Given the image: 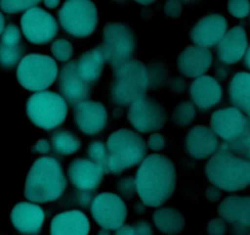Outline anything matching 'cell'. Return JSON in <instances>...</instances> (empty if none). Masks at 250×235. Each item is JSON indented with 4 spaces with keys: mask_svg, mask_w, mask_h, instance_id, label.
I'll list each match as a JSON object with an SVG mask.
<instances>
[{
    "mask_svg": "<svg viewBox=\"0 0 250 235\" xmlns=\"http://www.w3.org/2000/svg\"><path fill=\"white\" fill-rule=\"evenodd\" d=\"M24 47L21 43L16 46H9L0 42V66L4 69H11L21 61Z\"/></svg>",
    "mask_w": 250,
    "mask_h": 235,
    "instance_id": "obj_29",
    "label": "cell"
},
{
    "mask_svg": "<svg viewBox=\"0 0 250 235\" xmlns=\"http://www.w3.org/2000/svg\"><path fill=\"white\" fill-rule=\"evenodd\" d=\"M0 42L4 44H9V46H16V44L21 43V31L19 29V27L14 24H7L2 31Z\"/></svg>",
    "mask_w": 250,
    "mask_h": 235,
    "instance_id": "obj_36",
    "label": "cell"
},
{
    "mask_svg": "<svg viewBox=\"0 0 250 235\" xmlns=\"http://www.w3.org/2000/svg\"><path fill=\"white\" fill-rule=\"evenodd\" d=\"M177 184L175 164L163 154L146 157L136 174V191L149 207H160L173 195Z\"/></svg>",
    "mask_w": 250,
    "mask_h": 235,
    "instance_id": "obj_1",
    "label": "cell"
},
{
    "mask_svg": "<svg viewBox=\"0 0 250 235\" xmlns=\"http://www.w3.org/2000/svg\"><path fill=\"white\" fill-rule=\"evenodd\" d=\"M68 179L78 191L92 192L99 188L104 178V171L94 162L85 158H77L68 165Z\"/></svg>",
    "mask_w": 250,
    "mask_h": 235,
    "instance_id": "obj_17",
    "label": "cell"
},
{
    "mask_svg": "<svg viewBox=\"0 0 250 235\" xmlns=\"http://www.w3.org/2000/svg\"><path fill=\"white\" fill-rule=\"evenodd\" d=\"M146 146L153 151H161L165 147V137L161 134H153L148 139Z\"/></svg>",
    "mask_w": 250,
    "mask_h": 235,
    "instance_id": "obj_39",
    "label": "cell"
},
{
    "mask_svg": "<svg viewBox=\"0 0 250 235\" xmlns=\"http://www.w3.org/2000/svg\"><path fill=\"white\" fill-rule=\"evenodd\" d=\"M26 112L29 120L36 126L50 131L65 121L67 117V104L58 93L42 91L29 97Z\"/></svg>",
    "mask_w": 250,
    "mask_h": 235,
    "instance_id": "obj_7",
    "label": "cell"
},
{
    "mask_svg": "<svg viewBox=\"0 0 250 235\" xmlns=\"http://www.w3.org/2000/svg\"><path fill=\"white\" fill-rule=\"evenodd\" d=\"M44 4L49 9H55L59 4H60V0H44Z\"/></svg>",
    "mask_w": 250,
    "mask_h": 235,
    "instance_id": "obj_46",
    "label": "cell"
},
{
    "mask_svg": "<svg viewBox=\"0 0 250 235\" xmlns=\"http://www.w3.org/2000/svg\"><path fill=\"white\" fill-rule=\"evenodd\" d=\"M248 48V37L243 27L234 26L225 33L217 43V56L220 61L227 65L238 63L244 58Z\"/></svg>",
    "mask_w": 250,
    "mask_h": 235,
    "instance_id": "obj_19",
    "label": "cell"
},
{
    "mask_svg": "<svg viewBox=\"0 0 250 235\" xmlns=\"http://www.w3.org/2000/svg\"><path fill=\"white\" fill-rule=\"evenodd\" d=\"M194 105L190 102H182L175 107L172 112V124L177 127L187 126L195 119Z\"/></svg>",
    "mask_w": 250,
    "mask_h": 235,
    "instance_id": "obj_31",
    "label": "cell"
},
{
    "mask_svg": "<svg viewBox=\"0 0 250 235\" xmlns=\"http://www.w3.org/2000/svg\"><path fill=\"white\" fill-rule=\"evenodd\" d=\"M153 220L159 232L165 235H177L186 228L183 213L175 207H160L154 212Z\"/></svg>",
    "mask_w": 250,
    "mask_h": 235,
    "instance_id": "obj_26",
    "label": "cell"
},
{
    "mask_svg": "<svg viewBox=\"0 0 250 235\" xmlns=\"http://www.w3.org/2000/svg\"><path fill=\"white\" fill-rule=\"evenodd\" d=\"M119 190L126 198H132L134 191H136V179L127 176V178L121 179L119 183Z\"/></svg>",
    "mask_w": 250,
    "mask_h": 235,
    "instance_id": "obj_37",
    "label": "cell"
},
{
    "mask_svg": "<svg viewBox=\"0 0 250 235\" xmlns=\"http://www.w3.org/2000/svg\"><path fill=\"white\" fill-rule=\"evenodd\" d=\"M115 235H136L134 232V225L133 224H126L120 227L119 229H116Z\"/></svg>",
    "mask_w": 250,
    "mask_h": 235,
    "instance_id": "obj_44",
    "label": "cell"
},
{
    "mask_svg": "<svg viewBox=\"0 0 250 235\" xmlns=\"http://www.w3.org/2000/svg\"><path fill=\"white\" fill-rule=\"evenodd\" d=\"M67 188L61 164L53 157H41L32 164L26 183L24 196L34 203L59 200Z\"/></svg>",
    "mask_w": 250,
    "mask_h": 235,
    "instance_id": "obj_3",
    "label": "cell"
},
{
    "mask_svg": "<svg viewBox=\"0 0 250 235\" xmlns=\"http://www.w3.org/2000/svg\"><path fill=\"white\" fill-rule=\"evenodd\" d=\"M10 219L17 232L34 235L42 230L45 214L37 203L19 202L12 208Z\"/></svg>",
    "mask_w": 250,
    "mask_h": 235,
    "instance_id": "obj_18",
    "label": "cell"
},
{
    "mask_svg": "<svg viewBox=\"0 0 250 235\" xmlns=\"http://www.w3.org/2000/svg\"><path fill=\"white\" fill-rule=\"evenodd\" d=\"M59 21L68 34L90 36L98 26V9L92 0H66L59 10Z\"/></svg>",
    "mask_w": 250,
    "mask_h": 235,
    "instance_id": "obj_8",
    "label": "cell"
},
{
    "mask_svg": "<svg viewBox=\"0 0 250 235\" xmlns=\"http://www.w3.org/2000/svg\"><path fill=\"white\" fill-rule=\"evenodd\" d=\"M189 94L199 109L208 110L221 100L222 88L216 78L203 75L190 83Z\"/></svg>",
    "mask_w": 250,
    "mask_h": 235,
    "instance_id": "obj_23",
    "label": "cell"
},
{
    "mask_svg": "<svg viewBox=\"0 0 250 235\" xmlns=\"http://www.w3.org/2000/svg\"><path fill=\"white\" fill-rule=\"evenodd\" d=\"M88 157L92 162H94L98 166H100L104 174H109V153H107L106 144L102 141H93L88 146Z\"/></svg>",
    "mask_w": 250,
    "mask_h": 235,
    "instance_id": "obj_30",
    "label": "cell"
},
{
    "mask_svg": "<svg viewBox=\"0 0 250 235\" xmlns=\"http://www.w3.org/2000/svg\"><path fill=\"white\" fill-rule=\"evenodd\" d=\"M73 120L81 132L98 135L107 124V112L104 104L95 100H83L73 107Z\"/></svg>",
    "mask_w": 250,
    "mask_h": 235,
    "instance_id": "obj_14",
    "label": "cell"
},
{
    "mask_svg": "<svg viewBox=\"0 0 250 235\" xmlns=\"http://www.w3.org/2000/svg\"><path fill=\"white\" fill-rule=\"evenodd\" d=\"M186 148L193 158H209L219 148V139L210 127L198 125L186 136Z\"/></svg>",
    "mask_w": 250,
    "mask_h": 235,
    "instance_id": "obj_21",
    "label": "cell"
},
{
    "mask_svg": "<svg viewBox=\"0 0 250 235\" xmlns=\"http://www.w3.org/2000/svg\"><path fill=\"white\" fill-rule=\"evenodd\" d=\"M227 20L222 15L211 14L200 19L190 29V39L197 46L211 48L217 46L227 32Z\"/></svg>",
    "mask_w": 250,
    "mask_h": 235,
    "instance_id": "obj_15",
    "label": "cell"
},
{
    "mask_svg": "<svg viewBox=\"0 0 250 235\" xmlns=\"http://www.w3.org/2000/svg\"><path fill=\"white\" fill-rule=\"evenodd\" d=\"M205 197H207V200L215 202L221 197V192H220V190H217V188H209L205 193Z\"/></svg>",
    "mask_w": 250,
    "mask_h": 235,
    "instance_id": "obj_45",
    "label": "cell"
},
{
    "mask_svg": "<svg viewBox=\"0 0 250 235\" xmlns=\"http://www.w3.org/2000/svg\"><path fill=\"white\" fill-rule=\"evenodd\" d=\"M127 119L134 130L148 134L163 129L167 121V113L158 100L146 94L131 103Z\"/></svg>",
    "mask_w": 250,
    "mask_h": 235,
    "instance_id": "obj_10",
    "label": "cell"
},
{
    "mask_svg": "<svg viewBox=\"0 0 250 235\" xmlns=\"http://www.w3.org/2000/svg\"><path fill=\"white\" fill-rule=\"evenodd\" d=\"M134 232L136 235H153V229L151 225L146 220H139V222L134 223Z\"/></svg>",
    "mask_w": 250,
    "mask_h": 235,
    "instance_id": "obj_40",
    "label": "cell"
},
{
    "mask_svg": "<svg viewBox=\"0 0 250 235\" xmlns=\"http://www.w3.org/2000/svg\"><path fill=\"white\" fill-rule=\"evenodd\" d=\"M207 230L210 235H225L227 230L226 222L222 218H215L208 223Z\"/></svg>",
    "mask_w": 250,
    "mask_h": 235,
    "instance_id": "obj_38",
    "label": "cell"
},
{
    "mask_svg": "<svg viewBox=\"0 0 250 235\" xmlns=\"http://www.w3.org/2000/svg\"><path fill=\"white\" fill-rule=\"evenodd\" d=\"M90 213L102 229L116 230L125 224L127 206L116 193L103 192L93 198Z\"/></svg>",
    "mask_w": 250,
    "mask_h": 235,
    "instance_id": "obj_11",
    "label": "cell"
},
{
    "mask_svg": "<svg viewBox=\"0 0 250 235\" xmlns=\"http://www.w3.org/2000/svg\"><path fill=\"white\" fill-rule=\"evenodd\" d=\"M227 146L237 156L250 162V135L242 137V139L237 140L234 142H231V143H227Z\"/></svg>",
    "mask_w": 250,
    "mask_h": 235,
    "instance_id": "obj_35",
    "label": "cell"
},
{
    "mask_svg": "<svg viewBox=\"0 0 250 235\" xmlns=\"http://www.w3.org/2000/svg\"><path fill=\"white\" fill-rule=\"evenodd\" d=\"M59 88L65 102L75 107L87 100L90 95V85L80 77L76 69V61H68L59 75Z\"/></svg>",
    "mask_w": 250,
    "mask_h": 235,
    "instance_id": "obj_16",
    "label": "cell"
},
{
    "mask_svg": "<svg viewBox=\"0 0 250 235\" xmlns=\"http://www.w3.org/2000/svg\"><path fill=\"white\" fill-rule=\"evenodd\" d=\"M227 9L232 16L243 19L250 12V0H229Z\"/></svg>",
    "mask_w": 250,
    "mask_h": 235,
    "instance_id": "obj_34",
    "label": "cell"
},
{
    "mask_svg": "<svg viewBox=\"0 0 250 235\" xmlns=\"http://www.w3.org/2000/svg\"><path fill=\"white\" fill-rule=\"evenodd\" d=\"M78 202H80L81 206L85 207V206L92 205V193L90 192H84V191H80L78 192Z\"/></svg>",
    "mask_w": 250,
    "mask_h": 235,
    "instance_id": "obj_42",
    "label": "cell"
},
{
    "mask_svg": "<svg viewBox=\"0 0 250 235\" xmlns=\"http://www.w3.org/2000/svg\"><path fill=\"white\" fill-rule=\"evenodd\" d=\"M212 64V53L208 48L189 46L180 54L177 60L178 70L189 78L204 75Z\"/></svg>",
    "mask_w": 250,
    "mask_h": 235,
    "instance_id": "obj_20",
    "label": "cell"
},
{
    "mask_svg": "<svg viewBox=\"0 0 250 235\" xmlns=\"http://www.w3.org/2000/svg\"><path fill=\"white\" fill-rule=\"evenodd\" d=\"M106 149L110 173L120 175L126 169L138 165L144 161L148 146L137 132L129 129H120L109 136Z\"/></svg>",
    "mask_w": 250,
    "mask_h": 235,
    "instance_id": "obj_5",
    "label": "cell"
},
{
    "mask_svg": "<svg viewBox=\"0 0 250 235\" xmlns=\"http://www.w3.org/2000/svg\"><path fill=\"white\" fill-rule=\"evenodd\" d=\"M98 235H110V234H109V230L102 229L99 233H98Z\"/></svg>",
    "mask_w": 250,
    "mask_h": 235,
    "instance_id": "obj_50",
    "label": "cell"
},
{
    "mask_svg": "<svg viewBox=\"0 0 250 235\" xmlns=\"http://www.w3.org/2000/svg\"><path fill=\"white\" fill-rule=\"evenodd\" d=\"M99 47L105 63L115 69L131 59L136 49V36L126 24L110 22L103 29V44Z\"/></svg>",
    "mask_w": 250,
    "mask_h": 235,
    "instance_id": "obj_9",
    "label": "cell"
},
{
    "mask_svg": "<svg viewBox=\"0 0 250 235\" xmlns=\"http://www.w3.org/2000/svg\"><path fill=\"white\" fill-rule=\"evenodd\" d=\"M231 103L250 119V72H237L229 83Z\"/></svg>",
    "mask_w": 250,
    "mask_h": 235,
    "instance_id": "obj_27",
    "label": "cell"
},
{
    "mask_svg": "<svg viewBox=\"0 0 250 235\" xmlns=\"http://www.w3.org/2000/svg\"><path fill=\"white\" fill-rule=\"evenodd\" d=\"M21 28L27 41L33 44H45L53 41L59 31L54 16L41 7H31L21 17Z\"/></svg>",
    "mask_w": 250,
    "mask_h": 235,
    "instance_id": "obj_13",
    "label": "cell"
},
{
    "mask_svg": "<svg viewBox=\"0 0 250 235\" xmlns=\"http://www.w3.org/2000/svg\"><path fill=\"white\" fill-rule=\"evenodd\" d=\"M58 73V64L51 56L36 53L23 56L16 71L20 85L33 92H42L50 87Z\"/></svg>",
    "mask_w": 250,
    "mask_h": 235,
    "instance_id": "obj_6",
    "label": "cell"
},
{
    "mask_svg": "<svg viewBox=\"0 0 250 235\" xmlns=\"http://www.w3.org/2000/svg\"><path fill=\"white\" fill-rule=\"evenodd\" d=\"M220 218L238 229L250 228V196H229L219 205Z\"/></svg>",
    "mask_w": 250,
    "mask_h": 235,
    "instance_id": "obj_22",
    "label": "cell"
},
{
    "mask_svg": "<svg viewBox=\"0 0 250 235\" xmlns=\"http://www.w3.org/2000/svg\"><path fill=\"white\" fill-rule=\"evenodd\" d=\"M210 129L226 143L250 135V119L236 107L225 108L212 113Z\"/></svg>",
    "mask_w": 250,
    "mask_h": 235,
    "instance_id": "obj_12",
    "label": "cell"
},
{
    "mask_svg": "<svg viewBox=\"0 0 250 235\" xmlns=\"http://www.w3.org/2000/svg\"><path fill=\"white\" fill-rule=\"evenodd\" d=\"M50 151V144L46 141L45 139H41L39 141H37L36 143L33 144V148H32V152L33 153H41L45 154Z\"/></svg>",
    "mask_w": 250,
    "mask_h": 235,
    "instance_id": "obj_41",
    "label": "cell"
},
{
    "mask_svg": "<svg viewBox=\"0 0 250 235\" xmlns=\"http://www.w3.org/2000/svg\"><path fill=\"white\" fill-rule=\"evenodd\" d=\"M176 2H177V0H170V1L167 2L170 6H172L171 9H167V7H166V14H167L168 16L176 17L181 14V4H178L177 6H175Z\"/></svg>",
    "mask_w": 250,
    "mask_h": 235,
    "instance_id": "obj_43",
    "label": "cell"
},
{
    "mask_svg": "<svg viewBox=\"0 0 250 235\" xmlns=\"http://www.w3.org/2000/svg\"><path fill=\"white\" fill-rule=\"evenodd\" d=\"M4 28H5V19H4V15H2L1 11H0V36H1Z\"/></svg>",
    "mask_w": 250,
    "mask_h": 235,
    "instance_id": "obj_48",
    "label": "cell"
},
{
    "mask_svg": "<svg viewBox=\"0 0 250 235\" xmlns=\"http://www.w3.org/2000/svg\"><path fill=\"white\" fill-rule=\"evenodd\" d=\"M249 235H250V234H249Z\"/></svg>",
    "mask_w": 250,
    "mask_h": 235,
    "instance_id": "obj_53",
    "label": "cell"
},
{
    "mask_svg": "<svg viewBox=\"0 0 250 235\" xmlns=\"http://www.w3.org/2000/svg\"><path fill=\"white\" fill-rule=\"evenodd\" d=\"M249 14H250V12H249Z\"/></svg>",
    "mask_w": 250,
    "mask_h": 235,
    "instance_id": "obj_52",
    "label": "cell"
},
{
    "mask_svg": "<svg viewBox=\"0 0 250 235\" xmlns=\"http://www.w3.org/2000/svg\"><path fill=\"white\" fill-rule=\"evenodd\" d=\"M82 142L80 137L68 130H56L51 135V147L60 156H71L80 151Z\"/></svg>",
    "mask_w": 250,
    "mask_h": 235,
    "instance_id": "obj_28",
    "label": "cell"
},
{
    "mask_svg": "<svg viewBox=\"0 0 250 235\" xmlns=\"http://www.w3.org/2000/svg\"><path fill=\"white\" fill-rule=\"evenodd\" d=\"M111 1H114V2H117V4H124V2L128 1V0H111Z\"/></svg>",
    "mask_w": 250,
    "mask_h": 235,
    "instance_id": "obj_51",
    "label": "cell"
},
{
    "mask_svg": "<svg viewBox=\"0 0 250 235\" xmlns=\"http://www.w3.org/2000/svg\"><path fill=\"white\" fill-rule=\"evenodd\" d=\"M50 50L54 58L59 61H68L73 55V46L67 39H56L51 43Z\"/></svg>",
    "mask_w": 250,
    "mask_h": 235,
    "instance_id": "obj_33",
    "label": "cell"
},
{
    "mask_svg": "<svg viewBox=\"0 0 250 235\" xmlns=\"http://www.w3.org/2000/svg\"><path fill=\"white\" fill-rule=\"evenodd\" d=\"M104 63V55L100 47L98 46L83 53L78 58V60L76 61V69L80 77L90 85L93 82H97L102 76Z\"/></svg>",
    "mask_w": 250,
    "mask_h": 235,
    "instance_id": "obj_25",
    "label": "cell"
},
{
    "mask_svg": "<svg viewBox=\"0 0 250 235\" xmlns=\"http://www.w3.org/2000/svg\"><path fill=\"white\" fill-rule=\"evenodd\" d=\"M134 1H137L138 4H142V5H149L151 4V2L155 1V0H134Z\"/></svg>",
    "mask_w": 250,
    "mask_h": 235,
    "instance_id": "obj_49",
    "label": "cell"
},
{
    "mask_svg": "<svg viewBox=\"0 0 250 235\" xmlns=\"http://www.w3.org/2000/svg\"><path fill=\"white\" fill-rule=\"evenodd\" d=\"M41 1L42 0H0V9L6 14H17L27 11Z\"/></svg>",
    "mask_w": 250,
    "mask_h": 235,
    "instance_id": "obj_32",
    "label": "cell"
},
{
    "mask_svg": "<svg viewBox=\"0 0 250 235\" xmlns=\"http://www.w3.org/2000/svg\"><path fill=\"white\" fill-rule=\"evenodd\" d=\"M244 64H246L247 68L250 70V46L247 48L246 54H244Z\"/></svg>",
    "mask_w": 250,
    "mask_h": 235,
    "instance_id": "obj_47",
    "label": "cell"
},
{
    "mask_svg": "<svg viewBox=\"0 0 250 235\" xmlns=\"http://www.w3.org/2000/svg\"><path fill=\"white\" fill-rule=\"evenodd\" d=\"M205 173L215 188L227 192L244 190L250 185V162L233 153L226 142L219 144L207 162Z\"/></svg>",
    "mask_w": 250,
    "mask_h": 235,
    "instance_id": "obj_2",
    "label": "cell"
},
{
    "mask_svg": "<svg viewBox=\"0 0 250 235\" xmlns=\"http://www.w3.org/2000/svg\"><path fill=\"white\" fill-rule=\"evenodd\" d=\"M89 232V219L77 210L59 213L50 223V235H88Z\"/></svg>",
    "mask_w": 250,
    "mask_h": 235,
    "instance_id": "obj_24",
    "label": "cell"
},
{
    "mask_svg": "<svg viewBox=\"0 0 250 235\" xmlns=\"http://www.w3.org/2000/svg\"><path fill=\"white\" fill-rule=\"evenodd\" d=\"M149 87L148 68L136 59H129L114 69L110 98L115 104L128 105L146 95Z\"/></svg>",
    "mask_w": 250,
    "mask_h": 235,
    "instance_id": "obj_4",
    "label": "cell"
}]
</instances>
